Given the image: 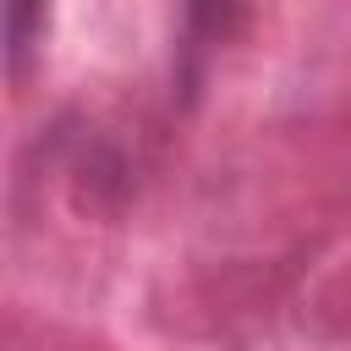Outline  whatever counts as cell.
<instances>
[{
  "instance_id": "6da1fadb",
  "label": "cell",
  "mask_w": 351,
  "mask_h": 351,
  "mask_svg": "<svg viewBox=\"0 0 351 351\" xmlns=\"http://www.w3.org/2000/svg\"><path fill=\"white\" fill-rule=\"evenodd\" d=\"M236 16H241L236 0H186V38H192V49H208V44L230 38Z\"/></svg>"
},
{
  "instance_id": "7a4b0ae2",
  "label": "cell",
  "mask_w": 351,
  "mask_h": 351,
  "mask_svg": "<svg viewBox=\"0 0 351 351\" xmlns=\"http://www.w3.org/2000/svg\"><path fill=\"white\" fill-rule=\"evenodd\" d=\"M44 16H49V0H5V44H11V60H16V66H22L27 49L38 44Z\"/></svg>"
}]
</instances>
